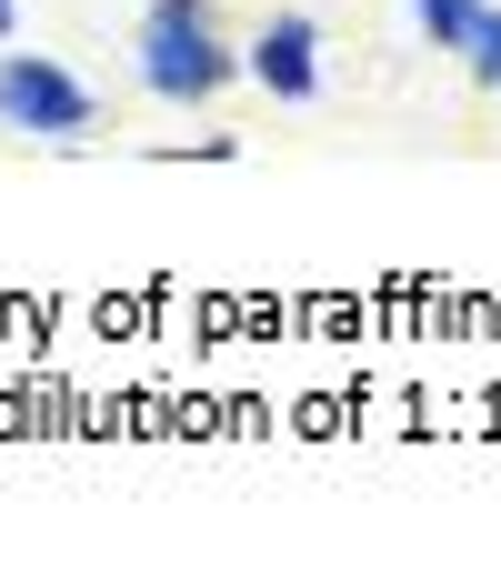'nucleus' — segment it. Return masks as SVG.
I'll use <instances>...</instances> for the list:
<instances>
[{"instance_id":"nucleus-1","label":"nucleus","mask_w":501,"mask_h":562,"mask_svg":"<svg viewBox=\"0 0 501 562\" xmlns=\"http://www.w3.org/2000/svg\"><path fill=\"white\" fill-rule=\"evenodd\" d=\"M140 81L161 101H201L231 81V50L210 41V0H151V31H140Z\"/></svg>"},{"instance_id":"nucleus-2","label":"nucleus","mask_w":501,"mask_h":562,"mask_svg":"<svg viewBox=\"0 0 501 562\" xmlns=\"http://www.w3.org/2000/svg\"><path fill=\"white\" fill-rule=\"evenodd\" d=\"M0 121H21V131H41V140H70V131H91V91L70 81L60 60L11 50V60H0Z\"/></svg>"},{"instance_id":"nucleus-3","label":"nucleus","mask_w":501,"mask_h":562,"mask_svg":"<svg viewBox=\"0 0 501 562\" xmlns=\"http://www.w3.org/2000/svg\"><path fill=\"white\" fill-rule=\"evenodd\" d=\"M321 31L301 21V11H281V21H261V41H251V81L271 91V101H311L321 91Z\"/></svg>"},{"instance_id":"nucleus-4","label":"nucleus","mask_w":501,"mask_h":562,"mask_svg":"<svg viewBox=\"0 0 501 562\" xmlns=\"http://www.w3.org/2000/svg\"><path fill=\"white\" fill-rule=\"evenodd\" d=\"M471 21H481V0H421V31H432L442 50H462V41H471Z\"/></svg>"},{"instance_id":"nucleus-5","label":"nucleus","mask_w":501,"mask_h":562,"mask_svg":"<svg viewBox=\"0 0 501 562\" xmlns=\"http://www.w3.org/2000/svg\"><path fill=\"white\" fill-rule=\"evenodd\" d=\"M462 60H471V81H491V91H501V11H481V21H471Z\"/></svg>"},{"instance_id":"nucleus-6","label":"nucleus","mask_w":501,"mask_h":562,"mask_svg":"<svg viewBox=\"0 0 501 562\" xmlns=\"http://www.w3.org/2000/svg\"><path fill=\"white\" fill-rule=\"evenodd\" d=\"M0 41H11V0H0Z\"/></svg>"}]
</instances>
